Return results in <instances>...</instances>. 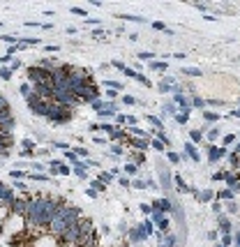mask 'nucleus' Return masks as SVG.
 <instances>
[{
  "label": "nucleus",
  "mask_w": 240,
  "mask_h": 247,
  "mask_svg": "<svg viewBox=\"0 0 240 247\" xmlns=\"http://www.w3.org/2000/svg\"><path fill=\"white\" fill-rule=\"evenodd\" d=\"M46 118L53 122V125H65V122L72 120V109L60 106V104L51 102V104H49V111H46Z\"/></svg>",
  "instance_id": "f257e3e1"
},
{
  "label": "nucleus",
  "mask_w": 240,
  "mask_h": 247,
  "mask_svg": "<svg viewBox=\"0 0 240 247\" xmlns=\"http://www.w3.org/2000/svg\"><path fill=\"white\" fill-rule=\"evenodd\" d=\"M28 81L35 86V83H44V81H51V72L44 67H39V65H35V67H28Z\"/></svg>",
  "instance_id": "f03ea898"
},
{
  "label": "nucleus",
  "mask_w": 240,
  "mask_h": 247,
  "mask_svg": "<svg viewBox=\"0 0 240 247\" xmlns=\"http://www.w3.org/2000/svg\"><path fill=\"white\" fill-rule=\"evenodd\" d=\"M76 97H79V102H95V99H99V90H97V86L95 83H90V86H86V88H81V90L76 92Z\"/></svg>",
  "instance_id": "7ed1b4c3"
},
{
  "label": "nucleus",
  "mask_w": 240,
  "mask_h": 247,
  "mask_svg": "<svg viewBox=\"0 0 240 247\" xmlns=\"http://www.w3.org/2000/svg\"><path fill=\"white\" fill-rule=\"evenodd\" d=\"M224 155H226V148H222V146H208V160L210 162H217Z\"/></svg>",
  "instance_id": "20e7f679"
},
{
  "label": "nucleus",
  "mask_w": 240,
  "mask_h": 247,
  "mask_svg": "<svg viewBox=\"0 0 240 247\" xmlns=\"http://www.w3.org/2000/svg\"><path fill=\"white\" fill-rule=\"evenodd\" d=\"M185 150H187V155H189V157H192V160H194V162H198V160H201V157H198V152H196V148H194V143H192V141H189V143H185Z\"/></svg>",
  "instance_id": "39448f33"
},
{
  "label": "nucleus",
  "mask_w": 240,
  "mask_h": 247,
  "mask_svg": "<svg viewBox=\"0 0 240 247\" xmlns=\"http://www.w3.org/2000/svg\"><path fill=\"white\" fill-rule=\"evenodd\" d=\"M86 169H88L86 162H76V164H74V173H76L79 178H86Z\"/></svg>",
  "instance_id": "423d86ee"
},
{
  "label": "nucleus",
  "mask_w": 240,
  "mask_h": 247,
  "mask_svg": "<svg viewBox=\"0 0 240 247\" xmlns=\"http://www.w3.org/2000/svg\"><path fill=\"white\" fill-rule=\"evenodd\" d=\"M173 118L178 120V122H187V120H189V109H187V111H175Z\"/></svg>",
  "instance_id": "0eeeda50"
},
{
  "label": "nucleus",
  "mask_w": 240,
  "mask_h": 247,
  "mask_svg": "<svg viewBox=\"0 0 240 247\" xmlns=\"http://www.w3.org/2000/svg\"><path fill=\"white\" fill-rule=\"evenodd\" d=\"M97 180H99V183H104V185H109L111 180H113V173H111V171H102Z\"/></svg>",
  "instance_id": "6e6552de"
},
{
  "label": "nucleus",
  "mask_w": 240,
  "mask_h": 247,
  "mask_svg": "<svg viewBox=\"0 0 240 247\" xmlns=\"http://www.w3.org/2000/svg\"><path fill=\"white\" fill-rule=\"evenodd\" d=\"M118 16H120L122 21H134V23H143L145 21L143 16H132V14H118Z\"/></svg>",
  "instance_id": "1a4fd4ad"
},
{
  "label": "nucleus",
  "mask_w": 240,
  "mask_h": 247,
  "mask_svg": "<svg viewBox=\"0 0 240 247\" xmlns=\"http://www.w3.org/2000/svg\"><path fill=\"white\" fill-rule=\"evenodd\" d=\"M12 67H0V79H5V81H9L12 79Z\"/></svg>",
  "instance_id": "9d476101"
},
{
  "label": "nucleus",
  "mask_w": 240,
  "mask_h": 247,
  "mask_svg": "<svg viewBox=\"0 0 240 247\" xmlns=\"http://www.w3.org/2000/svg\"><path fill=\"white\" fill-rule=\"evenodd\" d=\"M203 118H206L208 122H215V120H219V113H215V111H206V113H203Z\"/></svg>",
  "instance_id": "9b49d317"
},
{
  "label": "nucleus",
  "mask_w": 240,
  "mask_h": 247,
  "mask_svg": "<svg viewBox=\"0 0 240 247\" xmlns=\"http://www.w3.org/2000/svg\"><path fill=\"white\" fill-rule=\"evenodd\" d=\"M173 97H175V102H178L180 106H183V111H187V106H189V102H187V99H185L183 95H180V92H178V95H173Z\"/></svg>",
  "instance_id": "f8f14e48"
},
{
  "label": "nucleus",
  "mask_w": 240,
  "mask_h": 247,
  "mask_svg": "<svg viewBox=\"0 0 240 247\" xmlns=\"http://www.w3.org/2000/svg\"><path fill=\"white\" fill-rule=\"evenodd\" d=\"M134 146H136V148H141V150H145V148L150 146V141H148V139H136V141H134Z\"/></svg>",
  "instance_id": "ddd939ff"
},
{
  "label": "nucleus",
  "mask_w": 240,
  "mask_h": 247,
  "mask_svg": "<svg viewBox=\"0 0 240 247\" xmlns=\"http://www.w3.org/2000/svg\"><path fill=\"white\" fill-rule=\"evenodd\" d=\"M189 139H192V141H194V143H198V141H201V139H203V134H201V132H198V129H192V132H189Z\"/></svg>",
  "instance_id": "4468645a"
},
{
  "label": "nucleus",
  "mask_w": 240,
  "mask_h": 247,
  "mask_svg": "<svg viewBox=\"0 0 240 247\" xmlns=\"http://www.w3.org/2000/svg\"><path fill=\"white\" fill-rule=\"evenodd\" d=\"M183 72H185L187 76H201V69H196V67H185Z\"/></svg>",
  "instance_id": "2eb2a0df"
},
{
  "label": "nucleus",
  "mask_w": 240,
  "mask_h": 247,
  "mask_svg": "<svg viewBox=\"0 0 240 247\" xmlns=\"http://www.w3.org/2000/svg\"><path fill=\"white\" fill-rule=\"evenodd\" d=\"M148 120L153 122V125L159 129V132H164V125H162V120H159V118H155V116H148Z\"/></svg>",
  "instance_id": "dca6fc26"
},
{
  "label": "nucleus",
  "mask_w": 240,
  "mask_h": 247,
  "mask_svg": "<svg viewBox=\"0 0 240 247\" xmlns=\"http://www.w3.org/2000/svg\"><path fill=\"white\" fill-rule=\"evenodd\" d=\"M150 69H155V72H164V69H166V62H150Z\"/></svg>",
  "instance_id": "f3484780"
},
{
  "label": "nucleus",
  "mask_w": 240,
  "mask_h": 247,
  "mask_svg": "<svg viewBox=\"0 0 240 247\" xmlns=\"http://www.w3.org/2000/svg\"><path fill=\"white\" fill-rule=\"evenodd\" d=\"M233 141H236V136H233V134H226V136L222 139V148H226V146H231Z\"/></svg>",
  "instance_id": "a211bd4d"
},
{
  "label": "nucleus",
  "mask_w": 240,
  "mask_h": 247,
  "mask_svg": "<svg viewBox=\"0 0 240 247\" xmlns=\"http://www.w3.org/2000/svg\"><path fill=\"white\" fill-rule=\"evenodd\" d=\"M111 139H113V141L125 139V132H122V129H113V132H111Z\"/></svg>",
  "instance_id": "6ab92c4d"
},
{
  "label": "nucleus",
  "mask_w": 240,
  "mask_h": 247,
  "mask_svg": "<svg viewBox=\"0 0 240 247\" xmlns=\"http://www.w3.org/2000/svg\"><path fill=\"white\" fill-rule=\"evenodd\" d=\"M21 146H23V150H32V148H35V141H30V139H23V141H21Z\"/></svg>",
  "instance_id": "aec40b11"
},
{
  "label": "nucleus",
  "mask_w": 240,
  "mask_h": 247,
  "mask_svg": "<svg viewBox=\"0 0 240 247\" xmlns=\"http://www.w3.org/2000/svg\"><path fill=\"white\" fill-rule=\"evenodd\" d=\"M175 185H178V190H180V192H187V185H185V180L180 178V175H175Z\"/></svg>",
  "instance_id": "412c9836"
},
{
  "label": "nucleus",
  "mask_w": 240,
  "mask_h": 247,
  "mask_svg": "<svg viewBox=\"0 0 240 247\" xmlns=\"http://www.w3.org/2000/svg\"><path fill=\"white\" fill-rule=\"evenodd\" d=\"M21 92H23V97H28L32 92V86L30 83H21Z\"/></svg>",
  "instance_id": "4be33fe9"
},
{
  "label": "nucleus",
  "mask_w": 240,
  "mask_h": 247,
  "mask_svg": "<svg viewBox=\"0 0 240 247\" xmlns=\"http://www.w3.org/2000/svg\"><path fill=\"white\" fill-rule=\"evenodd\" d=\"M150 146H153L157 152H164V143H162V141H157V139H155V141H150Z\"/></svg>",
  "instance_id": "5701e85b"
},
{
  "label": "nucleus",
  "mask_w": 240,
  "mask_h": 247,
  "mask_svg": "<svg viewBox=\"0 0 240 247\" xmlns=\"http://www.w3.org/2000/svg\"><path fill=\"white\" fill-rule=\"evenodd\" d=\"M136 58H141V60H150V58H157L155 53H150V51H141V53H139Z\"/></svg>",
  "instance_id": "b1692460"
},
{
  "label": "nucleus",
  "mask_w": 240,
  "mask_h": 247,
  "mask_svg": "<svg viewBox=\"0 0 240 247\" xmlns=\"http://www.w3.org/2000/svg\"><path fill=\"white\" fill-rule=\"evenodd\" d=\"M162 185H164V187H169V185H171V175H169L166 171H162Z\"/></svg>",
  "instance_id": "393cba45"
},
{
  "label": "nucleus",
  "mask_w": 240,
  "mask_h": 247,
  "mask_svg": "<svg viewBox=\"0 0 240 247\" xmlns=\"http://www.w3.org/2000/svg\"><path fill=\"white\" fill-rule=\"evenodd\" d=\"M104 187H106L104 183H99V180H92V190H95V192H104Z\"/></svg>",
  "instance_id": "a878e982"
},
{
  "label": "nucleus",
  "mask_w": 240,
  "mask_h": 247,
  "mask_svg": "<svg viewBox=\"0 0 240 247\" xmlns=\"http://www.w3.org/2000/svg\"><path fill=\"white\" fill-rule=\"evenodd\" d=\"M72 14H76V16H88V12L83 7H72Z\"/></svg>",
  "instance_id": "bb28decb"
},
{
  "label": "nucleus",
  "mask_w": 240,
  "mask_h": 247,
  "mask_svg": "<svg viewBox=\"0 0 240 247\" xmlns=\"http://www.w3.org/2000/svg\"><path fill=\"white\" fill-rule=\"evenodd\" d=\"M0 111H9V102H7L2 95H0Z\"/></svg>",
  "instance_id": "cd10ccee"
},
{
  "label": "nucleus",
  "mask_w": 240,
  "mask_h": 247,
  "mask_svg": "<svg viewBox=\"0 0 240 247\" xmlns=\"http://www.w3.org/2000/svg\"><path fill=\"white\" fill-rule=\"evenodd\" d=\"M125 171L130 173V175H134V173L139 171V166H136V164H127V166H125Z\"/></svg>",
  "instance_id": "c85d7f7f"
},
{
  "label": "nucleus",
  "mask_w": 240,
  "mask_h": 247,
  "mask_svg": "<svg viewBox=\"0 0 240 247\" xmlns=\"http://www.w3.org/2000/svg\"><path fill=\"white\" fill-rule=\"evenodd\" d=\"M122 72H125L127 76H130V79H134V81H136V76H139V72H134V69H130V67H125Z\"/></svg>",
  "instance_id": "c756f323"
},
{
  "label": "nucleus",
  "mask_w": 240,
  "mask_h": 247,
  "mask_svg": "<svg viewBox=\"0 0 240 247\" xmlns=\"http://www.w3.org/2000/svg\"><path fill=\"white\" fill-rule=\"evenodd\" d=\"M169 162L178 164V162H180V155H178V152H169Z\"/></svg>",
  "instance_id": "7c9ffc66"
},
{
  "label": "nucleus",
  "mask_w": 240,
  "mask_h": 247,
  "mask_svg": "<svg viewBox=\"0 0 240 247\" xmlns=\"http://www.w3.org/2000/svg\"><path fill=\"white\" fill-rule=\"evenodd\" d=\"M206 136H208V141H215V139L219 136V129H213V132H208Z\"/></svg>",
  "instance_id": "2f4dec72"
},
{
  "label": "nucleus",
  "mask_w": 240,
  "mask_h": 247,
  "mask_svg": "<svg viewBox=\"0 0 240 247\" xmlns=\"http://www.w3.org/2000/svg\"><path fill=\"white\" fill-rule=\"evenodd\" d=\"M192 104H194V106H198V109H201V106H206V102H203L201 97H194V99H192Z\"/></svg>",
  "instance_id": "473e14b6"
},
{
  "label": "nucleus",
  "mask_w": 240,
  "mask_h": 247,
  "mask_svg": "<svg viewBox=\"0 0 240 247\" xmlns=\"http://www.w3.org/2000/svg\"><path fill=\"white\" fill-rule=\"evenodd\" d=\"M210 196H213V192H208V190H206V192H201V194H198V199H201V201H208V199H210Z\"/></svg>",
  "instance_id": "72a5a7b5"
},
{
  "label": "nucleus",
  "mask_w": 240,
  "mask_h": 247,
  "mask_svg": "<svg viewBox=\"0 0 240 247\" xmlns=\"http://www.w3.org/2000/svg\"><path fill=\"white\" fill-rule=\"evenodd\" d=\"M122 102H125V104H130V106H134V104H136V99L130 97V95H125V97H122Z\"/></svg>",
  "instance_id": "f704fd0d"
},
{
  "label": "nucleus",
  "mask_w": 240,
  "mask_h": 247,
  "mask_svg": "<svg viewBox=\"0 0 240 247\" xmlns=\"http://www.w3.org/2000/svg\"><path fill=\"white\" fill-rule=\"evenodd\" d=\"M219 196H222V199H231V196H233V190H224V192H219Z\"/></svg>",
  "instance_id": "c9c22d12"
},
{
  "label": "nucleus",
  "mask_w": 240,
  "mask_h": 247,
  "mask_svg": "<svg viewBox=\"0 0 240 247\" xmlns=\"http://www.w3.org/2000/svg\"><path fill=\"white\" fill-rule=\"evenodd\" d=\"M229 162L233 164V166H240V157H238V155H231V157H229Z\"/></svg>",
  "instance_id": "e433bc0d"
},
{
  "label": "nucleus",
  "mask_w": 240,
  "mask_h": 247,
  "mask_svg": "<svg viewBox=\"0 0 240 247\" xmlns=\"http://www.w3.org/2000/svg\"><path fill=\"white\" fill-rule=\"evenodd\" d=\"M153 28H155V30H166V26H164L162 21H155V23H153Z\"/></svg>",
  "instance_id": "4c0bfd02"
},
{
  "label": "nucleus",
  "mask_w": 240,
  "mask_h": 247,
  "mask_svg": "<svg viewBox=\"0 0 240 247\" xmlns=\"http://www.w3.org/2000/svg\"><path fill=\"white\" fill-rule=\"evenodd\" d=\"M53 146H56V148H60V150H69V146H67V143H62V141H56Z\"/></svg>",
  "instance_id": "58836bf2"
},
{
  "label": "nucleus",
  "mask_w": 240,
  "mask_h": 247,
  "mask_svg": "<svg viewBox=\"0 0 240 247\" xmlns=\"http://www.w3.org/2000/svg\"><path fill=\"white\" fill-rule=\"evenodd\" d=\"M157 88H159V92H169V90H171V86H169V83H159Z\"/></svg>",
  "instance_id": "ea45409f"
},
{
  "label": "nucleus",
  "mask_w": 240,
  "mask_h": 247,
  "mask_svg": "<svg viewBox=\"0 0 240 247\" xmlns=\"http://www.w3.org/2000/svg\"><path fill=\"white\" fill-rule=\"evenodd\" d=\"M132 187H139V190H143V187H145V183H143V180H134V183H132Z\"/></svg>",
  "instance_id": "a19ab883"
},
{
  "label": "nucleus",
  "mask_w": 240,
  "mask_h": 247,
  "mask_svg": "<svg viewBox=\"0 0 240 247\" xmlns=\"http://www.w3.org/2000/svg\"><path fill=\"white\" fill-rule=\"evenodd\" d=\"M106 97L109 99H115V97H118V90H106Z\"/></svg>",
  "instance_id": "79ce46f5"
},
{
  "label": "nucleus",
  "mask_w": 240,
  "mask_h": 247,
  "mask_svg": "<svg viewBox=\"0 0 240 247\" xmlns=\"http://www.w3.org/2000/svg\"><path fill=\"white\" fill-rule=\"evenodd\" d=\"M74 155H76V157H79V155H83V157H86V155H88V150H83V148H74Z\"/></svg>",
  "instance_id": "37998d69"
},
{
  "label": "nucleus",
  "mask_w": 240,
  "mask_h": 247,
  "mask_svg": "<svg viewBox=\"0 0 240 247\" xmlns=\"http://www.w3.org/2000/svg\"><path fill=\"white\" fill-rule=\"evenodd\" d=\"M111 65H113V67H118V69H120V72H122V69H125V65H122L120 60H113V62H111Z\"/></svg>",
  "instance_id": "c03bdc74"
},
{
  "label": "nucleus",
  "mask_w": 240,
  "mask_h": 247,
  "mask_svg": "<svg viewBox=\"0 0 240 247\" xmlns=\"http://www.w3.org/2000/svg\"><path fill=\"white\" fill-rule=\"evenodd\" d=\"M9 175H12V178H23V175H26V173H23V171H12Z\"/></svg>",
  "instance_id": "a18cd8bd"
},
{
  "label": "nucleus",
  "mask_w": 240,
  "mask_h": 247,
  "mask_svg": "<svg viewBox=\"0 0 240 247\" xmlns=\"http://www.w3.org/2000/svg\"><path fill=\"white\" fill-rule=\"evenodd\" d=\"M194 7H196V9H201V12H208V7H206L203 2H194Z\"/></svg>",
  "instance_id": "49530a36"
},
{
  "label": "nucleus",
  "mask_w": 240,
  "mask_h": 247,
  "mask_svg": "<svg viewBox=\"0 0 240 247\" xmlns=\"http://www.w3.org/2000/svg\"><path fill=\"white\" fill-rule=\"evenodd\" d=\"M32 169H35V171H44V166L39 162H32Z\"/></svg>",
  "instance_id": "de8ad7c7"
},
{
  "label": "nucleus",
  "mask_w": 240,
  "mask_h": 247,
  "mask_svg": "<svg viewBox=\"0 0 240 247\" xmlns=\"http://www.w3.org/2000/svg\"><path fill=\"white\" fill-rule=\"evenodd\" d=\"M86 23H88V26H97V23H102V21H99V19H88Z\"/></svg>",
  "instance_id": "09e8293b"
},
{
  "label": "nucleus",
  "mask_w": 240,
  "mask_h": 247,
  "mask_svg": "<svg viewBox=\"0 0 240 247\" xmlns=\"http://www.w3.org/2000/svg\"><path fill=\"white\" fill-rule=\"evenodd\" d=\"M233 116H236V118H240V109H236V111H233Z\"/></svg>",
  "instance_id": "8fccbe9b"
},
{
  "label": "nucleus",
  "mask_w": 240,
  "mask_h": 247,
  "mask_svg": "<svg viewBox=\"0 0 240 247\" xmlns=\"http://www.w3.org/2000/svg\"><path fill=\"white\" fill-rule=\"evenodd\" d=\"M236 152H238V157H240V146H238V148H236Z\"/></svg>",
  "instance_id": "3c124183"
}]
</instances>
